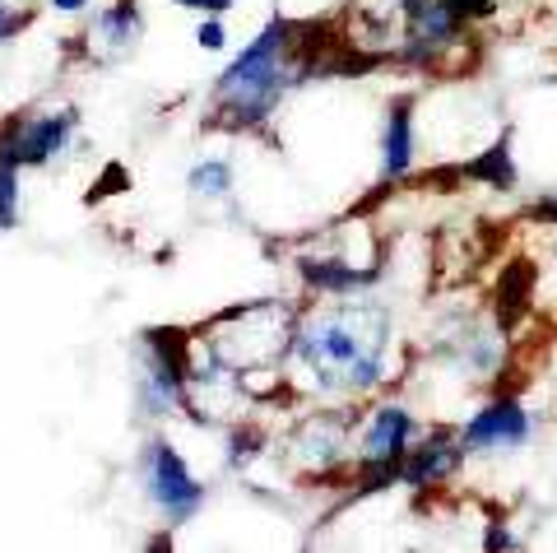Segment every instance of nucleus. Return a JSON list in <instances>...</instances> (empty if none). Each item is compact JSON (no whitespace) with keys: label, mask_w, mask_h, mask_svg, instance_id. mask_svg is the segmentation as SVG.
Masks as SVG:
<instances>
[{"label":"nucleus","mask_w":557,"mask_h":553,"mask_svg":"<svg viewBox=\"0 0 557 553\" xmlns=\"http://www.w3.org/2000/svg\"><path fill=\"white\" fill-rule=\"evenodd\" d=\"M339 38L372 65L405 71H442L456 65L474 42V24H465L442 0H344Z\"/></svg>","instance_id":"1"},{"label":"nucleus","mask_w":557,"mask_h":553,"mask_svg":"<svg viewBox=\"0 0 557 553\" xmlns=\"http://www.w3.org/2000/svg\"><path fill=\"white\" fill-rule=\"evenodd\" d=\"M391 312L386 307H330L293 331V358L325 395H362L391 377Z\"/></svg>","instance_id":"2"},{"label":"nucleus","mask_w":557,"mask_h":553,"mask_svg":"<svg viewBox=\"0 0 557 553\" xmlns=\"http://www.w3.org/2000/svg\"><path fill=\"white\" fill-rule=\"evenodd\" d=\"M79 131H84V116L75 102L24 112L0 126V153L20 168H51V163H61L65 153H75Z\"/></svg>","instance_id":"3"},{"label":"nucleus","mask_w":557,"mask_h":553,"mask_svg":"<svg viewBox=\"0 0 557 553\" xmlns=\"http://www.w3.org/2000/svg\"><path fill=\"white\" fill-rule=\"evenodd\" d=\"M139 483H145L149 503L159 507L172 526L190 521V516L205 507V483L186 470L182 452L168 438H153L145 446V456H139Z\"/></svg>","instance_id":"4"},{"label":"nucleus","mask_w":557,"mask_h":553,"mask_svg":"<svg viewBox=\"0 0 557 553\" xmlns=\"http://www.w3.org/2000/svg\"><path fill=\"white\" fill-rule=\"evenodd\" d=\"M413 438H418V423H413V414L405 405L372 409L368 428H362V442H358L362 446V465H358V470L368 475V479H362V493L386 489V483L399 479V465H405Z\"/></svg>","instance_id":"5"},{"label":"nucleus","mask_w":557,"mask_h":553,"mask_svg":"<svg viewBox=\"0 0 557 553\" xmlns=\"http://www.w3.org/2000/svg\"><path fill=\"white\" fill-rule=\"evenodd\" d=\"M149 33L145 20V0H102L94 10L89 28H84V47H89V61H126L139 51Z\"/></svg>","instance_id":"6"},{"label":"nucleus","mask_w":557,"mask_h":553,"mask_svg":"<svg viewBox=\"0 0 557 553\" xmlns=\"http://www.w3.org/2000/svg\"><path fill=\"white\" fill-rule=\"evenodd\" d=\"M534 433L530 409L516 401V395H497L493 405H483L474 419L460 428V446L465 452H516L525 446Z\"/></svg>","instance_id":"7"},{"label":"nucleus","mask_w":557,"mask_h":553,"mask_svg":"<svg viewBox=\"0 0 557 553\" xmlns=\"http://www.w3.org/2000/svg\"><path fill=\"white\" fill-rule=\"evenodd\" d=\"M418 163V126H413V94H395L381 112L376 135V177L381 186H399Z\"/></svg>","instance_id":"8"},{"label":"nucleus","mask_w":557,"mask_h":553,"mask_svg":"<svg viewBox=\"0 0 557 553\" xmlns=\"http://www.w3.org/2000/svg\"><path fill=\"white\" fill-rule=\"evenodd\" d=\"M465 460V446H460V433H450V428H437V433H428L418 446H409L405 465H399V479L409 483V489H432V483H442L460 470Z\"/></svg>","instance_id":"9"},{"label":"nucleus","mask_w":557,"mask_h":553,"mask_svg":"<svg viewBox=\"0 0 557 553\" xmlns=\"http://www.w3.org/2000/svg\"><path fill=\"white\" fill-rule=\"evenodd\" d=\"M298 274H302L307 288L330 293V298H354V293H368L372 284H381V266L358 270V266L339 261V256H321V261H317V256H302Z\"/></svg>","instance_id":"10"},{"label":"nucleus","mask_w":557,"mask_h":553,"mask_svg":"<svg viewBox=\"0 0 557 553\" xmlns=\"http://www.w3.org/2000/svg\"><path fill=\"white\" fill-rule=\"evenodd\" d=\"M460 177L487 186V192H516L520 186V168H516V149H511V131H502L493 145L479 149L474 159L460 163Z\"/></svg>","instance_id":"11"},{"label":"nucleus","mask_w":557,"mask_h":553,"mask_svg":"<svg viewBox=\"0 0 557 553\" xmlns=\"http://www.w3.org/2000/svg\"><path fill=\"white\" fill-rule=\"evenodd\" d=\"M344 442H348V419L344 414H321V419H311V423H302L298 428V456H302V465H335L339 456H344Z\"/></svg>","instance_id":"12"},{"label":"nucleus","mask_w":557,"mask_h":553,"mask_svg":"<svg viewBox=\"0 0 557 553\" xmlns=\"http://www.w3.org/2000/svg\"><path fill=\"white\" fill-rule=\"evenodd\" d=\"M450 354H456V362L469 377H483V372L502 368V358H507V340H502L493 325H460Z\"/></svg>","instance_id":"13"},{"label":"nucleus","mask_w":557,"mask_h":553,"mask_svg":"<svg viewBox=\"0 0 557 553\" xmlns=\"http://www.w3.org/2000/svg\"><path fill=\"white\" fill-rule=\"evenodd\" d=\"M237 186V172L228 159H196L186 168V192L196 200H228Z\"/></svg>","instance_id":"14"},{"label":"nucleus","mask_w":557,"mask_h":553,"mask_svg":"<svg viewBox=\"0 0 557 553\" xmlns=\"http://www.w3.org/2000/svg\"><path fill=\"white\" fill-rule=\"evenodd\" d=\"M20 163H10L5 153H0V233L20 229L24 219V182H20Z\"/></svg>","instance_id":"15"},{"label":"nucleus","mask_w":557,"mask_h":553,"mask_svg":"<svg viewBox=\"0 0 557 553\" xmlns=\"http://www.w3.org/2000/svg\"><path fill=\"white\" fill-rule=\"evenodd\" d=\"M530 293H534V266L516 261L507 274H502V321H516L520 312H525Z\"/></svg>","instance_id":"16"},{"label":"nucleus","mask_w":557,"mask_h":553,"mask_svg":"<svg viewBox=\"0 0 557 553\" xmlns=\"http://www.w3.org/2000/svg\"><path fill=\"white\" fill-rule=\"evenodd\" d=\"M233 33H228V20L223 14H200L196 20V47L209 51V57H219V51H228Z\"/></svg>","instance_id":"17"},{"label":"nucleus","mask_w":557,"mask_h":553,"mask_svg":"<svg viewBox=\"0 0 557 553\" xmlns=\"http://www.w3.org/2000/svg\"><path fill=\"white\" fill-rule=\"evenodd\" d=\"M33 20H38V10H33V5H20V0H0V47L14 42L20 33H28Z\"/></svg>","instance_id":"18"},{"label":"nucleus","mask_w":557,"mask_h":553,"mask_svg":"<svg viewBox=\"0 0 557 553\" xmlns=\"http://www.w3.org/2000/svg\"><path fill=\"white\" fill-rule=\"evenodd\" d=\"M260 446H265V438H260L251 423H247V428L237 423L233 433H228V465H233V470H242V465H251V456L260 452Z\"/></svg>","instance_id":"19"},{"label":"nucleus","mask_w":557,"mask_h":553,"mask_svg":"<svg viewBox=\"0 0 557 553\" xmlns=\"http://www.w3.org/2000/svg\"><path fill=\"white\" fill-rule=\"evenodd\" d=\"M442 5L446 10H456L460 14V20L465 24H487V20H493V14H497V0H442Z\"/></svg>","instance_id":"20"},{"label":"nucleus","mask_w":557,"mask_h":553,"mask_svg":"<svg viewBox=\"0 0 557 553\" xmlns=\"http://www.w3.org/2000/svg\"><path fill=\"white\" fill-rule=\"evenodd\" d=\"M483 553H520V540L502 521H493L483 530Z\"/></svg>","instance_id":"21"},{"label":"nucleus","mask_w":557,"mask_h":553,"mask_svg":"<svg viewBox=\"0 0 557 553\" xmlns=\"http://www.w3.org/2000/svg\"><path fill=\"white\" fill-rule=\"evenodd\" d=\"M177 10H190L200 20V14H233V5L237 0H172Z\"/></svg>","instance_id":"22"},{"label":"nucleus","mask_w":557,"mask_h":553,"mask_svg":"<svg viewBox=\"0 0 557 553\" xmlns=\"http://www.w3.org/2000/svg\"><path fill=\"white\" fill-rule=\"evenodd\" d=\"M51 14H65V20H79V14L94 10V0H42Z\"/></svg>","instance_id":"23"},{"label":"nucleus","mask_w":557,"mask_h":553,"mask_svg":"<svg viewBox=\"0 0 557 553\" xmlns=\"http://www.w3.org/2000/svg\"><path fill=\"white\" fill-rule=\"evenodd\" d=\"M530 219H539V223H557V192L539 196V200L530 205Z\"/></svg>","instance_id":"24"},{"label":"nucleus","mask_w":557,"mask_h":553,"mask_svg":"<svg viewBox=\"0 0 557 553\" xmlns=\"http://www.w3.org/2000/svg\"><path fill=\"white\" fill-rule=\"evenodd\" d=\"M145 553H172V540H168V534H153Z\"/></svg>","instance_id":"25"},{"label":"nucleus","mask_w":557,"mask_h":553,"mask_svg":"<svg viewBox=\"0 0 557 553\" xmlns=\"http://www.w3.org/2000/svg\"><path fill=\"white\" fill-rule=\"evenodd\" d=\"M553 256H557V251H553Z\"/></svg>","instance_id":"26"}]
</instances>
